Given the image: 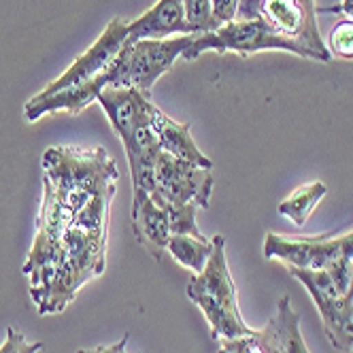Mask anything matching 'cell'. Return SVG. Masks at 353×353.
<instances>
[{
    "mask_svg": "<svg viewBox=\"0 0 353 353\" xmlns=\"http://www.w3.org/2000/svg\"><path fill=\"white\" fill-rule=\"evenodd\" d=\"M117 74H119V62L115 58L103 72H98L96 77H92L88 81L64 88L54 94H43V92L37 94L34 98H30L28 103L23 105V117H26V121H37L43 115H54V113L79 115L100 96V92L115 83Z\"/></svg>",
    "mask_w": 353,
    "mask_h": 353,
    "instance_id": "12",
    "label": "cell"
},
{
    "mask_svg": "<svg viewBox=\"0 0 353 353\" xmlns=\"http://www.w3.org/2000/svg\"><path fill=\"white\" fill-rule=\"evenodd\" d=\"M317 15L315 0H241L236 19H258L272 32L307 47L317 62H330Z\"/></svg>",
    "mask_w": 353,
    "mask_h": 353,
    "instance_id": "5",
    "label": "cell"
},
{
    "mask_svg": "<svg viewBox=\"0 0 353 353\" xmlns=\"http://www.w3.org/2000/svg\"><path fill=\"white\" fill-rule=\"evenodd\" d=\"M213 183V168L196 166L162 151L156 164V190L149 196L174 205L194 203L198 209H207L211 203Z\"/></svg>",
    "mask_w": 353,
    "mask_h": 353,
    "instance_id": "10",
    "label": "cell"
},
{
    "mask_svg": "<svg viewBox=\"0 0 353 353\" xmlns=\"http://www.w3.org/2000/svg\"><path fill=\"white\" fill-rule=\"evenodd\" d=\"M317 13H339L353 19V0H341L334 7H317Z\"/></svg>",
    "mask_w": 353,
    "mask_h": 353,
    "instance_id": "25",
    "label": "cell"
},
{
    "mask_svg": "<svg viewBox=\"0 0 353 353\" xmlns=\"http://www.w3.org/2000/svg\"><path fill=\"white\" fill-rule=\"evenodd\" d=\"M264 258L279 260L288 268L325 270L339 260H353V230L341 236H283L268 232Z\"/></svg>",
    "mask_w": 353,
    "mask_h": 353,
    "instance_id": "8",
    "label": "cell"
},
{
    "mask_svg": "<svg viewBox=\"0 0 353 353\" xmlns=\"http://www.w3.org/2000/svg\"><path fill=\"white\" fill-rule=\"evenodd\" d=\"M151 123H154V130L160 139V147L166 154L192 162L196 166H203V168H213V160L207 158L203 151L198 149V145L194 143L192 130L188 123H179L170 119L162 109H154L151 113Z\"/></svg>",
    "mask_w": 353,
    "mask_h": 353,
    "instance_id": "15",
    "label": "cell"
},
{
    "mask_svg": "<svg viewBox=\"0 0 353 353\" xmlns=\"http://www.w3.org/2000/svg\"><path fill=\"white\" fill-rule=\"evenodd\" d=\"M353 298V260H351V283H349V292H347V300Z\"/></svg>",
    "mask_w": 353,
    "mask_h": 353,
    "instance_id": "27",
    "label": "cell"
},
{
    "mask_svg": "<svg viewBox=\"0 0 353 353\" xmlns=\"http://www.w3.org/2000/svg\"><path fill=\"white\" fill-rule=\"evenodd\" d=\"M128 23L130 21L123 19V17H113L105 26L103 34L92 43V47H88L85 52L74 60L56 81L49 83L43 90V94L60 92L64 88L77 85L81 81L96 77L98 72H103L121 54V49L128 45V41H130Z\"/></svg>",
    "mask_w": 353,
    "mask_h": 353,
    "instance_id": "11",
    "label": "cell"
},
{
    "mask_svg": "<svg viewBox=\"0 0 353 353\" xmlns=\"http://www.w3.org/2000/svg\"><path fill=\"white\" fill-rule=\"evenodd\" d=\"M205 52H232L241 58H249L260 52H290L300 58L315 60L307 47L272 32L258 19H234L213 32L196 37L194 43L183 52V60H196Z\"/></svg>",
    "mask_w": 353,
    "mask_h": 353,
    "instance_id": "6",
    "label": "cell"
},
{
    "mask_svg": "<svg viewBox=\"0 0 353 353\" xmlns=\"http://www.w3.org/2000/svg\"><path fill=\"white\" fill-rule=\"evenodd\" d=\"M349 319L353 321V298L349 300Z\"/></svg>",
    "mask_w": 353,
    "mask_h": 353,
    "instance_id": "28",
    "label": "cell"
},
{
    "mask_svg": "<svg viewBox=\"0 0 353 353\" xmlns=\"http://www.w3.org/2000/svg\"><path fill=\"white\" fill-rule=\"evenodd\" d=\"M274 315H276V321H279L283 353H309V347H307L305 339H302V332H300V315L292 307L290 296L279 298Z\"/></svg>",
    "mask_w": 353,
    "mask_h": 353,
    "instance_id": "19",
    "label": "cell"
},
{
    "mask_svg": "<svg viewBox=\"0 0 353 353\" xmlns=\"http://www.w3.org/2000/svg\"><path fill=\"white\" fill-rule=\"evenodd\" d=\"M125 343H128V334L125 339H121L119 343L111 345V347H94V349H79L77 353H128L125 351Z\"/></svg>",
    "mask_w": 353,
    "mask_h": 353,
    "instance_id": "26",
    "label": "cell"
},
{
    "mask_svg": "<svg viewBox=\"0 0 353 353\" xmlns=\"http://www.w3.org/2000/svg\"><path fill=\"white\" fill-rule=\"evenodd\" d=\"M215 249L203 272L194 274L188 283V298L203 311L211 336L215 341L239 339L254 332L239 309L236 285L225 256V241L221 234L213 236Z\"/></svg>",
    "mask_w": 353,
    "mask_h": 353,
    "instance_id": "4",
    "label": "cell"
},
{
    "mask_svg": "<svg viewBox=\"0 0 353 353\" xmlns=\"http://www.w3.org/2000/svg\"><path fill=\"white\" fill-rule=\"evenodd\" d=\"M217 353H283L276 315H272L266 321L262 330L254 327V332H249L245 336L219 341Z\"/></svg>",
    "mask_w": 353,
    "mask_h": 353,
    "instance_id": "17",
    "label": "cell"
},
{
    "mask_svg": "<svg viewBox=\"0 0 353 353\" xmlns=\"http://www.w3.org/2000/svg\"><path fill=\"white\" fill-rule=\"evenodd\" d=\"M239 3L241 0H211V11H213V19L217 23V28L236 19Z\"/></svg>",
    "mask_w": 353,
    "mask_h": 353,
    "instance_id": "24",
    "label": "cell"
},
{
    "mask_svg": "<svg viewBox=\"0 0 353 353\" xmlns=\"http://www.w3.org/2000/svg\"><path fill=\"white\" fill-rule=\"evenodd\" d=\"M132 41H164L192 34L183 13V0H158L147 13L128 23Z\"/></svg>",
    "mask_w": 353,
    "mask_h": 353,
    "instance_id": "13",
    "label": "cell"
},
{
    "mask_svg": "<svg viewBox=\"0 0 353 353\" xmlns=\"http://www.w3.org/2000/svg\"><path fill=\"white\" fill-rule=\"evenodd\" d=\"M107 266V230H88L72 223L64 232L56 272L45 300L37 307L39 315L62 313L77 292Z\"/></svg>",
    "mask_w": 353,
    "mask_h": 353,
    "instance_id": "3",
    "label": "cell"
},
{
    "mask_svg": "<svg viewBox=\"0 0 353 353\" xmlns=\"http://www.w3.org/2000/svg\"><path fill=\"white\" fill-rule=\"evenodd\" d=\"M154 198V196H151ZM154 203L162 207L168 215V225H170V234H190V236H205L198 228L196 213L200 211L194 203L188 205H174L166 203L162 198H154Z\"/></svg>",
    "mask_w": 353,
    "mask_h": 353,
    "instance_id": "20",
    "label": "cell"
},
{
    "mask_svg": "<svg viewBox=\"0 0 353 353\" xmlns=\"http://www.w3.org/2000/svg\"><path fill=\"white\" fill-rule=\"evenodd\" d=\"M351 353H353V345H351Z\"/></svg>",
    "mask_w": 353,
    "mask_h": 353,
    "instance_id": "29",
    "label": "cell"
},
{
    "mask_svg": "<svg viewBox=\"0 0 353 353\" xmlns=\"http://www.w3.org/2000/svg\"><path fill=\"white\" fill-rule=\"evenodd\" d=\"M41 166L43 176L52 183L56 194L77 213L94 196H115L117 192L119 170L105 147H47Z\"/></svg>",
    "mask_w": 353,
    "mask_h": 353,
    "instance_id": "2",
    "label": "cell"
},
{
    "mask_svg": "<svg viewBox=\"0 0 353 353\" xmlns=\"http://www.w3.org/2000/svg\"><path fill=\"white\" fill-rule=\"evenodd\" d=\"M196 34H181L164 41H128L117 56L119 74L113 88H137L151 92L154 83L172 68L176 58L194 43Z\"/></svg>",
    "mask_w": 353,
    "mask_h": 353,
    "instance_id": "7",
    "label": "cell"
},
{
    "mask_svg": "<svg viewBox=\"0 0 353 353\" xmlns=\"http://www.w3.org/2000/svg\"><path fill=\"white\" fill-rule=\"evenodd\" d=\"M294 279H298L309 292L311 300L319 311L321 323L327 341L334 349L351 353L353 345V321L349 319V300L343 296L330 274L325 270H307V268H288Z\"/></svg>",
    "mask_w": 353,
    "mask_h": 353,
    "instance_id": "9",
    "label": "cell"
},
{
    "mask_svg": "<svg viewBox=\"0 0 353 353\" xmlns=\"http://www.w3.org/2000/svg\"><path fill=\"white\" fill-rule=\"evenodd\" d=\"M132 234L143 245L154 260H162L166 254V245L170 239L168 215L162 207L154 203L151 196H143L141 200H132Z\"/></svg>",
    "mask_w": 353,
    "mask_h": 353,
    "instance_id": "14",
    "label": "cell"
},
{
    "mask_svg": "<svg viewBox=\"0 0 353 353\" xmlns=\"http://www.w3.org/2000/svg\"><path fill=\"white\" fill-rule=\"evenodd\" d=\"M325 194H327V185L323 181L305 183V185L296 188L285 200H281L276 211H279L281 217L290 219L294 225H305Z\"/></svg>",
    "mask_w": 353,
    "mask_h": 353,
    "instance_id": "18",
    "label": "cell"
},
{
    "mask_svg": "<svg viewBox=\"0 0 353 353\" xmlns=\"http://www.w3.org/2000/svg\"><path fill=\"white\" fill-rule=\"evenodd\" d=\"M105 109L115 134L121 139L132 176V200L156 190V164L162 154L160 139L151 123L156 105L149 92L137 88H105L96 98Z\"/></svg>",
    "mask_w": 353,
    "mask_h": 353,
    "instance_id": "1",
    "label": "cell"
},
{
    "mask_svg": "<svg viewBox=\"0 0 353 353\" xmlns=\"http://www.w3.org/2000/svg\"><path fill=\"white\" fill-rule=\"evenodd\" d=\"M215 249V241L207 236H190V234H170L166 254L176 260L183 268L192 270L194 274L203 272L211 254Z\"/></svg>",
    "mask_w": 353,
    "mask_h": 353,
    "instance_id": "16",
    "label": "cell"
},
{
    "mask_svg": "<svg viewBox=\"0 0 353 353\" xmlns=\"http://www.w3.org/2000/svg\"><path fill=\"white\" fill-rule=\"evenodd\" d=\"M183 13L192 34L200 37L217 30V23L211 11V0H183Z\"/></svg>",
    "mask_w": 353,
    "mask_h": 353,
    "instance_id": "21",
    "label": "cell"
},
{
    "mask_svg": "<svg viewBox=\"0 0 353 353\" xmlns=\"http://www.w3.org/2000/svg\"><path fill=\"white\" fill-rule=\"evenodd\" d=\"M325 45L332 58L353 62V19L343 17L336 21L330 30V37L325 39Z\"/></svg>",
    "mask_w": 353,
    "mask_h": 353,
    "instance_id": "22",
    "label": "cell"
},
{
    "mask_svg": "<svg viewBox=\"0 0 353 353\" xmlns=\"http://www.w3.org/2000/svg\"><path fill=\"white\" fill-rule=\"evenodd\" d=\"M43 343H28L17 327H7L5 343L0 345V353H41Z\"/></svg>",
    "mask_w": 353,
    "mask_h": 353,
    "instance_id": "23",
    "label": "cell"
}]
</instances>
